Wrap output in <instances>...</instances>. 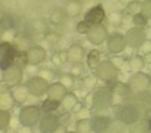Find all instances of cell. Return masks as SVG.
I'll return each instance as SVG.
<instances>
[{
	"label": "cell",
	"mask_w": 151,
	"mask_h": 133,
	"mask_svg": "<svg viewBox=\"0 0 151 133\" xmlns=\"http://www.w3.org/2000/svg\"><path fill=\"white\" fill-rule=\"evenodd\" d=\"M31 28L35 33H45L48 31V26L44 19H34L31 22Z\"/></svg>",
	"instance_id": "cell-30"
},
{
	"label": "cell",
	"mask_w": 151,
	"mask_h": 133,
	"mask_svg": "<svg viewBox=\"0 0 151 133\" xmlns=\"http://www.w3.org/2000/svg\"><path fill=\"white\" fill-rule=\"evenodd\" d=\"M91 122H92V131L94 133H107L112 120L104 114H97L94 117L91 118Z\"/></svg>",
	"instance_id": "cell-14"
},
{
	"label": "cell",
	"mask_w": 151,
	"mask_h": 133,
	"mask_svg": "<svg viewBox=\"0 0 151 133\" xmlns=\"http://www.w3.org/2000/svg\"><path fill=\"white\" fill-rule=\"evenodd\" d=\"M112 108H113V112L116 114V119L119 120L120 122L127 125V126L134 124L137 120L140 119V115H139L138 111L129 104L113 105Z\"/></svg>",
	"instance_id": "cell-4"
},
{
	"label": "cell",
	"mask_w": 151,
	"mask_h": 133,
	"mask_svg": "<svg viewBox=\"0 0 151 133\" xmlns=\"http://www.w3.org/2000/svg\"><path fill=\"white\" fill-rule=\"evenodd\" d=\"M59 106H60V101H57V100H53V99L47 98V99H45L42 101L40 108H41V111L44 113H52V112L57 111L59 108Z\"/></svg>",
	"instance_id": "cell-29"
},
{
	"label": "cell",
	"mask_w": 151,
	"mask_h": 133,
	"mask_svg": "<svg viewBox=\"0 0 151 133\" xmlns=\"http://www.w3.org/2000/svg\"><path fill=\"white\" fill-rule=\"evenodd\" d=\"M84 101H85V105H84V106H86V107H88V108H92V107H93V93L91 92V93L86 94Z\"/></svg>",
	"instance_id": "cell-50"
},
{
	"label": "cell",
	"mask_w": 151,
	"mask_h": 133,
	"mask_svg": "<svg viewBox=\"0 0 151 133\" xmlns=\"http://www.w3.org/2000/svg\"><path fill=\"white\" fill-rule=\"evenodd\" d=\"M140 13H143L149 20H151V0H143L142 1Z\"/></svg>",
	"instance_id": "cell-41"
},
{
	"label": "cell",
	"mask_w": 151,
	"mask_h": 133,
	"mask_svg": "<svg viewBox=\"0 0 151 133\" xmlns=\"http://www.w3.org/2000/svg\"><path fill=\"white\" fill-rule=\"evenodd\" d=\"M67 53L70 64L83 62V60L86 59V52L80 44H71L67 48Z\"/></svg>",
	"instance_id": "cell-15"
},
{
	"label": "cell",
	"mask_w": 151,
	"mask_h": 133,
	"mask_svg": "<svg viewBox=\"0 0 151 133\" xmlns=\"http://www.w3.org/2000/svg\"><path fill=\"white\" fill-rule=\"evenodd\" d=\"M107 36H109V31L106 26L103 24L91 25V28L86 34L87 41L94 46H100L104 42H106Z\"/></svg>",
	"instance_id": "cell-10"
},
{
	"label": "cell",
	"mask_w": 151,
	"mask_h": 133,
	"mask_svg": "<svg viewBox=\"0 0 151 133\" xmlns=\"http://www.w3.org/2000/svg\"><path fill=\"white\" fill-rule=\"evenodd\" d=\"M140 6H142V1L140 0H132L125 7H126V12H129L130 14L133 15V14L140 12Z\"/></svg>",
	"instance_id": "cell-38"
},
{
	"label": "cell",
	"mask_w": 151,
	"mask_h": 133,
	"mask_svg": "<svg viewBox=\"0 0 151 133\" xmlns=\"http://www.w3.org/2000/svg\"><path fill=\"white\" fill-rule=\"evenodd\" d=\"M51 61H52V64H53L54 66H57V67H61V66H63V62H61V60H60V56H59L58 51L54 52V53L52 54V56H51Z\"/></svg>",
	"instance_id": "cell-46"
},
{
	"label": "cell",
	"mask_w": 151,
	"mask_h": 133,
	"mask_svg": "<svg viewBox=\"0 0 151 133\" xmlns=\"http://www.w3.org/2000/svg\"><path fill=\"white\" fill-rule=\"evenodd\" d=\"M64 133H77L76 131H65Z\"/></svg>",
	"instance_id": "cell-57"
},
{
	"label": "cell",
	"mask_w": 151,
	"mask_h": 133,
	"mask_svg": "<svg viewBox=\"0 0 151 133\" xmlns=\"http://www.w3.org/2000/svg\"><path fill=\"white\" fill-rule=\"evenodd\" d=\"M41 118V108L35 105L24 106L19 112V124L24 127H33L39 122Z\"/></svg>",
	"instance_id": "cell-5"
},
{
	"label": "cell",
	"mask_w": 151,
	"mask_h": 133,
	"mask_svg": "<svg viewBox=\"0 0 151 133\" xmlns=\"http://www.w3.org/2000/svg\"><path fill=\"white\" fill-rule=\"evenodd\" d=\"M14 104H15V100H14L11 92H6V93L0 94V109L9 111L14 107Z\"/></svg>",
	"instance_id": "cell-26"
},
{
	"label": "cell",
	"mask_w": 151,
	"mask_h": 133,
	"mask_svg": "<svg viewBox=\"0 0 151 133\" xmlns=\"http://www.w3.org/2000/svg\"><path fill=\"white\" fill-rule=\"evenodd\" d=\"M70 74H72L74 78H80L84 73V66L83 62H78V64H71L70 66Z\"/></svg>",
	"instance_id": "cell-36"
},
{
	"label": "cell",
	"mask_w": 151,
	"mask_h": 133,
	"mask_svg": "<svg viewBox=\"0 0 151 133\" xmlns=\"http://www.w3.org/2000/svg\"><path fill=\"white\" fill-rule=\"evenodd\" d=\"M117 1H118L120 5H123V6H126V5H127L129 2H131L132 0H117Z\"/></svg>",
	"instance_id": "cell-53"
},
{
	"label": "cell",
	"mask_w": 151,
	"mask_h": 133,
	"mask_svg": "<svg viewBox=\"0 0 151 133\" xmlns=\"http://www.w3.org/2000/svg\"><path fill=\"white\" fill-rule=\"evenodd\" d=\"M105 19H106V12H105V8L101 4H97V5L92 6L84 14V20H86L91 25L103 24V21Z\"/></svg>",
	"instance_id": "cell-12"
},
{
	"label": "cell",
	"mask_w": 151,
	"mask_h": 133,
	"mask_svg": "<svg viewBox=\"0 0 151 133\" xmlns=\"http://www.w3.org/2000/svg\"><path fill=\"white\" fill-rule=\"evenodd\" d=\"M27 58H28V65H40L46 60L47 52L46 49L40 45H32L27 51Z\"/></svg>",
	"instance_id": "cell-13"
},
{
	"label": "cell",
	"mask_w": 151,
	"mask_h": 133,
	"mask_svg": "<svg viewBox=\"0 0 151 133\" xmlns=\"http://www.w3.org/2000/svg\"><path fill=\"white\" fill-rule=\"evenodd\" d=\"M22 78H24V68L15 64H13L11 67L4 71V80L7 84H9L12 88L14 86L20 85L22 81Z\"/></svg>",
	"instance_id": "cell-11"
},
{
	"label": "cell",
	"mask_w": 151,
	"mask_h": 133,
	"mask_svg": "<svg viewBox=\"0 0 151 133\" xmlns=\"http://www.w3.org/2000/svg\"><path fill=\"white\" fill-rule=\"evenodd\" d=\"M14 64L22 67L24 69L28 65V58H27V52L26 51H18L15 58H14Z\"/></svg>",
	"instance_id": "cell-32"
},
{
	"label": "cell",
	"mask_w": 151,
	"mask_h": 133,
	"mask_svg": "<svg viewBox=\"0 0 151 133\" xmlns=\"http://www.w3.org/2000/svg\"><path fill=\"white\" fill-rule=\"evenodd\" d=\"M94 75L103 82L113 84L114 81H117V78L119 75V68L112 62L111 59L101 60L94 69Z\"/></svg>",
	"instance_id": "cell-3"
},
{
	"label": "cell",
	"mask_w": 151,
	"mask_h": 133,
	"mask_svg": "<svg viewBox=\"0 0 151 133\" xmlns=\"http://www.w3.org/2000/svg\"><path fill=\"white\" fill-rule=\"evenodd\" d=\"M70 120H71V114H70V112H68V111H67V112H65L64 114H61V115H60L61 126L66 127V126L70 124Z\"/></svg>",
	"instance_id": "cell-47"
},
{
	"label": "cell",
	"mask_w": 151,
	"mask_h": 133,
	"mask_svg": "<svg viewBox=\"0 0 151 133\" xmlns=\"http://www.w3.org/2000/svg\"><path fill=\"white\" fill-rule=\"evenodd\" d=\"M66 18H67V16H66V13H65L64 8L55 7V8H53V9L51 11L50 16H48V21H50L52 25H54V26H60V25L65 21Z\"/></svg>",
	"instance_id": "cell-21"
},
{
	"label": "cell",
	"mask_w": 151,
	"mask_h": 133,
	"mask_svg": "<svg viewBox=\"0 0 151 133\" xmlns=\"http://www.w3.org/2000/svg\"><path fill=\"white\" fill-rule=\"evenodd\" d=\"M77 104H78V98L73 92H67L66 95L60 101V105L65 111H72Z\"/></svg>",
	"instance_id": "cell-23"
},
{
	"label": "cell",
	"mask_w": 151,
	"mask_h": 133,
	"mask_svg": "<svg viewBox=\"0 0 151 133\" xmlns=\"http://www.w3.org/2000/svg\"><path fill=\"white\" fill-rule=\"evenodd\" d=\"M59 53V56H60V60L63 62V65L67 64L68 62V53H67V49H60L58 51Z\"/></svg>",
	"instance_id": "cell-49"
},
{
	"label": "cell",
	"mask_w": 151,
	"mask_h": 133,
	"mask_svg": "<svg viewBox=\"0 0 151 133\" xmlns=\"http://www.w3.org/2000/svg\"><path fill=\"white\" fill-rule=\"evenodd\" d=\"M100 61H101V52L99 49L93 48L86 54V66L88 69L94 71Z\"/></svg>",
	"instance_id": "cell-19"
},
{
	"label": "cell",
	"mask_w": 151,
	"mask_h": 133,
	"mask_svg": "<svg viewBox=\"0 0 151 133\" xmlns=\"http://www.w3.org/2000/svg\"><path fill=\"white\" fill-rule=\"evenodd\" d=\"M93 109L106 111L113 106L114 93L111 86H101L93 92Z\"/></svg>",
	"instance_id": "cell-2"
},
{
	"label": "cell",
	"mask_w": 151,
	"mask_h": 133,
	"mask_svg": "<svg viewBox=\"0 0 151 133\" xmlns=\"http://www.w3.org/2000/svg\"><path fill=\"white\" fill-rule=\"evenodd\" d=\"M145 65H146V64H145V60H144L143 55L139 54V53L134 54V55L129 60V67H130V71H131L132 73L143 71V68L145 67Z\"/></svg>",
	"instance_id": "cell-22"
},
{
	"label": "cell",
	"mask_w": 151,
	"mask_h": 133,
	"mask_svg": "<svg viewBox=\"0 0 151 133\" xmlns=\"http://www.w3.org/2000/svg\"><path fill=\"white\" fill-rule=\"evenodd\" d=\"M66 16L67 18H77L81 14L83 11V4L81 1H77V0H68L65 5L64 8Z\"/></svg>",
	"instance_id": "cell-17"
},
{
	"label": "cell",
	"mask_w": 151,
	"mask_h": 133,
	"mask_svg": "<svg viewBox=\"0 0 151 133\" xmlns=\"http://www.w3.org/2000/svg\"><path fill=\"white\" fill-rule=\"evenodd\" d=\"M15 35H17V33H15V31H14L13 28H7V29H5V32H4V34H2V40L13 42Z\"/></svg>",
	"instance_id": "cell-44"
},
{
	"label": "cell",
	"mask_w": 151,
	"mask_h": 133,
	"mask_svg": "<svg viewBox=\"0 0 151 133\" xmlns=\"http://www.w3.org/2000/svg\"><path fill=\"white\" fill-rule=\"evenodd\" d=\"M111 60H112V62L120 69L123 66H125V64H126V59L125 58H123V56H113V58H111Z\"/></svg>",
	"instance_id": "cell-45"
},
{
	"label": "cell",
	"mask_w": 151,
	"mask_h": 133,
	"mask_svg": "<svg viewBox=\"0 0 151 133\" xmlns=\"http://www.w3.org/2000/svg\"><path fill=\"white\" fill-rule=\"evenodd\" d=\"M61 121L60 115L52 113H45L39 120L40 133H57L60 129Z\"/></svg>",
	"instance_id": "cell-7"
},
{
	"label": "cell",
	"mask_w": 151,
	"mask_h": 133,
	"mask_svg": "<svg viewBox=\"0 0 151 133\" xmlns=\"http://www.w3.org/2000/svg\"><path fill=\"white\" fill-rule=\"evenodd\" d=\"M6 19H7V14H6V12L2 11V9H0V25L4 24V22L6 21Z\"/></svg>",
	"instance_id": "cell-51"
},
{
	"label": "cell",
	"mask_w": 151,
	"mask_h": 133,
	"mask_svg": "<svg viewBox=\"0 0 151 133\" xmlns=\"http://www.w3.org/2000/svg\"><path fill=\"white\" fill-rule=\"evenodd\" d=\"M111 87H112L113 93L117 94V95H119V97H122L123 99H125V98L131 93V91H130V88H129V86H127L126 82L114 81V82L111 85Z\"/></svg>",
	"instance_id": "cell-25"
},
{
	"label": "cell",
	"mask_w": 151,
	"mask_h": 133,
	"mask_svg": "<svg viewBox=\"0 0 151 133\" xmlns=\"http://www.w3.org/2000/svg\"><path fill=\"white\" fill-rule=\"evenodd\" d=\"M126 84H127L131 93H133L136 95L147 94L149 91L151 89V77L143 71L134 72L129 78Z\"/></svg>",
	"instance_id": "cell-1"
},
{
	"label": "cell",
	"mask_w": 151,
	"mask_h": 133,
	"mask_svg": "<svg viewBox=\"0 0 151 133\" xmlns=\"http://www.w3.org/2000/svg\"><path fill=\"white\" fill-rule=\"evenodd\" d=\"M4 79V71L0 68V80H2Z\"/></svg>",
	"instance_id": "cell-55"
},
{
	"label": "cell",
	"mask_w": 151,
	"mask_h": 133,
	"mask_svg": "<svg viewBox=\"0 0 151 133\" xmlns=\"http://www.w3.org/2000/svg\"><path fill=\"white\" fill-rule=\"evenodd\" d=\"M149 22V19L140 12L136 13L132 15V24L133 26H138V27H145Z\"/></svg>",
	"instance_id": "cell-34"
},
{
	"label": "cell",
	"mask_w": 151,
	"mask_h": 133,
	"mask_svg": "<svg viewBox=\"0 0 151 133\" xmlns=\"http://www.w3.org/2000/svg\"><path fill=\"white\" fill-rule=\"evenodd\" d=\"M44 40H45L48 45L55 46V45H58V44L60 42V40H61V34L58 33L57 31H51V29H48L47 32L44 33Z\"/></svg>",
	"instance_id": "cell-28"
},
{
	"label": "cell",
	"mask_w": 151,
	"mask_h": 133,
	"mask_svg": "<svg viewBox=\"0 0 151 133\" xmlns=\"http://www.w3.org/2000/svg\"><path fill=\"white\" fill-rule=\"evenodd\" d=\"M38 74H39L40 77H42L44 79H46L48 82H51V81L55 78V72L52 71L51 68H40V69L38 71Z\"/></svg>",
	"instance_id": "cell-40"
},
{
	"label": "cell",
	"mask_w": 151,
	"mask_h": 133,
	"mask_svg": "<svg viewBox=\"0 0 151 133\" xmlns=\"http://www.w3.org/2000/svg\"><path fill=\"white\" fill-rule=\"evenodd\" d=\"M97 81H98V79H97L96 75H86L83 79V85L86 89H92V88L96 87Z\"/></svg>",
	"instance_id": "cell-39"
},
{
	"label": "cell",
	"mask_w": 151,
	"mask_h": 133,
	"mask_svg": "<svg viewBox=\"0 0 151 133\" xmlns=\"http://www.w3.org/2000/svg\"><path fill=\"white\" fill-rule=\"evenodd\" d=\"M146 32L144 29V27H138V26H132L130 27L126 33H125V39H126V44L129 48L132 49H138L139 46L145 41L146 39Z\"/></svg>",
	"instance_id": "cell-9"
},
{
	"label": "cell",
	"mask_w": 151,
	"mask_h": 133,
	"mask_svg": "<svg viewBox=\"0 0 151 133\" xmlns=\"http://www.w3.org/2000/svg\"><path fill=\"white\" fill-rule=\"evenodd\" d=\"M18 53L17 47L11 41H0V58H8L14 60L15 55Z\"/></svg>",
	"instance_id": "cell-18"
},
{
	"label": "cell",
	"mask_w": 151,
	"mask_h": 133,
	"mask_svg": "<svg viewBox=\"0 0 151 133\" xmlns=\"http://www.w3.org/2000/svg\"><path fill=\"white\" fill-rule=\"evenodd\" d=\"M67 92H68L67 88L60 81H54V82L50 84L46 94H47V98H50V99H53V100H57V101H61V99L66 95Z\"/></svg>",
	"instance_id": "cell-16"
},
{
	"label": "cell",
	"mask_w": 151,
	"mask_h": 133,
	"mask_svg": "<svg viewBox=\"0 0 151 133\" xmlns=\"http://www.w3.org/2000/svg\"><path fill=\"white\" fill-rule=\"evenodd\" d=\"M76 132L77 133H91L92 132L91 118H88V119H78V121L76 124Z\"/></svg>",
	"instance_id": "cell-27"
},
{
	"label": "cell",
	"mask_w": 151,
	"mask_h": 133,
	"mask_svg": "<svg viewBox=\"0 0 151 133\" xmlns=\"http://www.w3.org/2000/svg\"><path fill=\"white\" fill-rule=\"evenodd\" d=\"M74 80H76V78L72 75V74H70L68 72H66V73H63L60 77H59V81L68 89V88H72L73 86H74Z\"/></svg>",
	"instance_id": "cell-35"
},
{
	"label": "cell",
	"mask_w": 151,
	"mask_h": 133,
	"mask_svg": "<svg viewBox=\"0 0 151 133\" xmlns=\"http://www.w3.org/2000/svg\"><path fill=\"white\" fill-rule=\"evenodd\" d=\"M147 99H149V104H150V107H151V93L147 94Z\"/></svg>",
	"instance_id": "cell-56"
},
{
	"label": "cell",
	"mask_w": 151,
	"mask_h": 133,
	"mask_svg": "<svg viewBox=\"0 0 151 133\" xmlns=\"http://www.w3.org/2000/svg\"><path fill=\"white\" fill-rule=\"evenodd\" d=\"M11 93H12L15 102H18V104H24L27 100L28 95H29V92L27 89V86L26 85H21V84L18 85V86H14L12 88Z\"/></svg>",
	"instance_id": "cell-20"
},
{
	"label": "cell",
	"mask_w": 151,
	"mask_h": 133,
	"mask_svg": "<svg viewBox=\"0 0 151 133\" xmlns=\"http://www.w3.org/2000/svg\"><path fill=\"white\" fill-rule=\"evenodd\" d=\"M26 86H27V89L31 95H33L35 98H40L47 93L50 82L46 79H44L42 77H40L39 74H35L27 80Z\"/></svg>",
	"instance_id": "cell-6"
},
{
	"label": "cell",
	"mask_w": 151,
	"mask_h": 133,
	"mask_svg": "<svg viewBox=\"0 0 151 133\" xmlns=\"http://www.w3.org/2000/svg\"><path fill=\"white\" fill-rule=\"evenodd\" d=\"M146 119H147V125H149V131H150V133H151V117H147Z\"/></svg>",
	"instance_id": "cell-54"
},
{
	"label": "cell",
	"mask_w": 151,
	"mask_h": 133,
	"mask_svg": "<svg viewBox=\"0 0 151 133\" xmlns=\"http://www.w3.org/2000/svg\"><path fill=\"white\" fill-rule=\"evenodd\" d=\"M11 91H12V86L9 84H7L4 79L0 80V94L6 93V92H11Z\"/></svg>",
	"instance_id": "cell-48"
},
{
	"label": "cell",
	"mask_w": 151,
	"mask_h": 133,
	"mask_svg": "<svg viewBox=\"0 0 151 133\" xmlns=\"http://www.w3.org/2000/svg\"><path fill=\"white\" fill-rule=\"evenodd\" d=\"M143 58H144V60H145V64H146V65H151V52H150V53L144 54V55H143Z\"/></svg>",
	"instance_id": "cell-52"
},
{
	"label": "cell",
	"mask_w": 151,
	"mask_h": 133,
	"mask_svg": "<svg viewBox=\"0 0 151 133\" xmlns=\"http://www.w3.org/2000/svg\"><path fill=\"white\" fill-rule=\"evenodd\" d=\"M151 52V38H146L145 41L139 46L138 48V53L144 55L146 53H150Z\"/></svg>",
	"instance_id": "cell-43"
},
{
	"label": "cell",
	"mask_w": 151,
	"mask_h": 133,
	"mask_svg": "<svg viewBox=\"0 0 151 133\" xmlns=\"http://www.w3.org/2000/svg\"><path fill=\"white\" fill-rule=\"evenodd\" d=\"M129 133H150L147 119H139L129 126Z\"/></svg>",
	"instance_id": "cell-24"
},
{
	"label": "cell",
	"mask_w": 151,
	"mask_h": 133,
	"mask_svg": "<svg viewBox=\"0 0 151 133\" xmlns=\"http://www.w3.org/2000/svg\"><path fill=\"white\" fill-rule=\"evenodd\" d=\"M11 113L6 109H0V131H5L11 124Z\"/></svg>",
	"instance_id": "cell-33"
},
{
	"label": "cell",
	"mask_w": 151,
	"mask_h": 133,
	"mask_svg": "<svg viewBox=\"0 0 151 133\" xmlns=\"http://www.w3.org/2000/svg\"><path fill=\"white\" fill-rule=\"evenodd\" d=\"M76 115H77V120L78 119H88L91 117V108H88L86 106H81L76 112Z\"/></svg>",
	"instance_id": "cell-42"
},
{
	"label": "cell",
	"mask_w": 151,
	"mask_h": 133,
	"mask_svg": "<svg viewBox=\"0 0 151 133\" xmlns=\"http://www.w3.org/2000/svg\"><path fill=\"white\" fill-rule=\"evenodd\" d=\"M127 47L126 44V39H125V34L120 33V32H112L109 34L107 39H106V48L109 51V53L111 54H119L122 52H124Z\"/></svg>",
	"instance_id": "cell-8"
},
{
	"label": "cell",
	"mask_w": 151,
	"mask_h": 133,
	"mask_svg": "<svg viewBox=\"0 0 151 133\" xmlns=\"http://www.w3.org/2000/svg\"><path fill=\"white\" fill-rule=\"evenodd\" d=\"M77 1H83V0H77Z\"/></svg>",
	"instance_id": "cell-58"
},
{
	"label": "cell",
	"mask_w": 151,
	"mask_h": 133,
	"mask_svg": "<svg viewBox=\"0 0 151 133\" xmlns=\"http://www.w3.org/2000/svg\"><path fill=\"white\" fill-rule=\"evenodd\" d=\"M90 28H91V24L87 22L86 20H80V21H78V22H77V26H76L77 33H79V34H81V35H86L87 32L90 31Z\"/></svg>",
	"instance_id": "cell-37"
},
{
	"label": "cell",
	"mask_w": 151,
	"mask_h": 133,
	"mask_svg": "<svg viewBox=\"0 0 151 133\" xmlns=\"http://www.w3.org/2000/svg\"><path fill=\"white\" fill-rule=\"evenodd\" d=\"M106 20L112 26H120L123 21V13L117 12V11L111 12L109 13V15H106Z\"/></svg>",
	"instance_id": "cell-31"
}]
</instances>
